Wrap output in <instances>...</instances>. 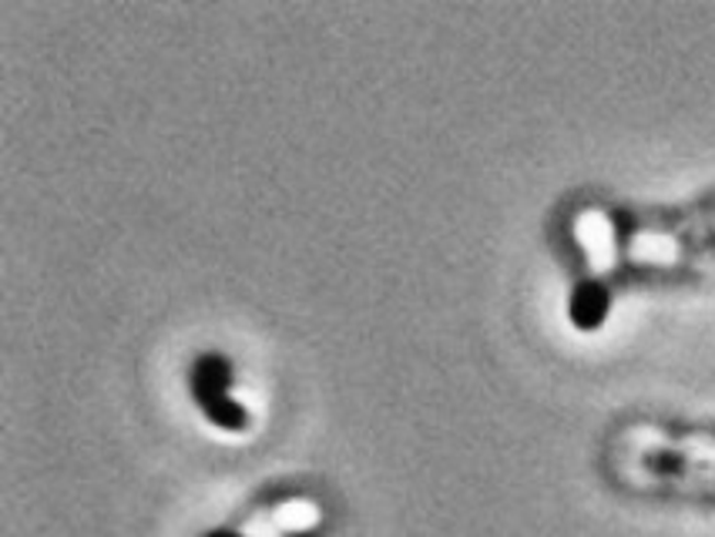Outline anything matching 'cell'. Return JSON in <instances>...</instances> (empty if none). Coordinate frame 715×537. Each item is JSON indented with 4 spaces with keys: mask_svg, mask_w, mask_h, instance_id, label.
Returning <instances> with one entry per match:
<instances>
[{
    "mask_svg": "<svg viewBox=\"0 0 715 537\" xmlns=\"http://www.w3.org/2000/svg\"><path fill=\"white\" fill-rule=\"evenodd\" d=\"M612 309V296L601 283L588 279V283H578L575 293H571V302H568V316L578 330H598L604 316Z\"/></svg>",
    "mask_w": 715,
    "mask_h": 537,
    "instance_id": "cell-1",
    "label": "cell"
},
{
    "mask_svg": "<svg viewBox=\"0 0 715 537\" xmlns=\"http://www.w3.org/2000/svg\"><path fill=\"white\" fill-rule=\"evenodd\" d=\"M232 390V366L226 356H202L195 366H192V397L195 403L208 400V397H226Z\"/></svg>",
    "mask_w": 715,
    "mask_h": 537,
    "instance_id": "cell-2",
    "label": "cell"
},
{
    "mask_svg": "<svg viewBox=\"0 0 715 537\" xmlns=\"http://www.w3.org/2000/svg\"><path fill=\"white\" fill-rule=\"evenodd\" d=\"M198 407H202V413H205L215 426H223V430H242V426L249 423L246 407L236 403L229 393H226V397H208V400H202Z\"/></svg>",
    "mask_w": 715,
    "mask_h": 537,
    "instance_id": "cell-3",
    "label": "cell"
},
{
    "mask_svg": "<svg viewBox=\"0 0 715 537\" xmlns=\"http://www.w3.org/2000/svg\"><path fill=\"white\" fill-rule=\"evenodd\" d=\"M205 537H242V534H236V530H208Z\"/></svg>",
    "mask_w": 715,
    "mask_h": 537,
    "instance_id": "cell-4",
    "label": "cell"
}]
</instances>
